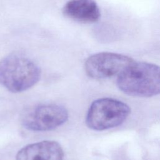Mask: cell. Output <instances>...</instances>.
<instances>
[{
    "label": "cell",
    "instance_id": "obj_1",
    "mask_svg": "<svg viewBox=\"0 0 160 160\" xmlns=\"http://www.w3.org/2000/svg\"><path fill=\"white\" fill-rule=\"evenodd\" d=\"M119 89L136 97H152L160 94V66L147 62H133L117 79Z\"/></svg>",
    "mask_w": 160,
    "mask_h": 160
},
{
    "label": "cell",
    "instance_id": "obj_2",
    "mask_svg": "<svg viewBox=\"0 0 160 160\" xmlns=\"http://www.w3.org/2000/svg\"><path fill=\"white\" fill-rule=\"evenodd\" d=\"M40 78L38 64L23 54L12 53L0 60V84L12 92L29 89Z\"/></svg>",
    "mask_w": 160,
    "mask_h": 160
},
{
    "label": "cell",
    "instance_id": "obj_3",
    "mask_svg": "<svg viewBox=\"0 0 160 160\" xmlns=\"http://www.w3.org/2000/svg\"><path fill=\"white\" fill-rule=\"evenodd\" d=\"M126 103L112 98H104L94 101L90 106L86 118L89 128L103 131L121 124L130 114Z\"/></svg>",
    "mask_w": 160,
    "mask_h": 160
},
{
    "label": "cell",
    "instance_id": "obj_4",
    "mask_svg": "<svg viewBox=\"0 0 160 160\" xmlns=\"http://www.w3.org/2000/svg\"><path fill=\"white\" fill-rule=\"evenodd\" d=\"M68 119V112L62 106L44 104L26 111L22 117V124L30 131H47L61 126Z\"/></svg>",
    "mask_w": 160,
    "mask_h": 160
},
{
    "label": "cell",
    "instance_id": "obj_5",
    "mask_svg": "<svg viewBox=\"0 0 160 160\" xmlns=\"http://www.w3.org/2000/svg\"><path fill=\"white\" fill-rule=\"evenodd\" d=\"M134 60L126 55L102 52L90 56L86 61V74L93 79H100L119 75Z\"/></svg>",
    "mask_w": 160,
    "mask_h": 160
},
{
    "label": "cell",
    "instance_id": "obj_6",
    "mask_svg": "<svg viewBox=\"0 0 160 160\" xmlns=\"http://www.w3.org/2000/svg\"><path fill=\"white\" fill-rule=\"evenodd\" d=\"M61 146L54 141H42L28 144L21 149L16 160H62Z\"/></svg>",
    "mask_w": 160,
    "mask_h": 160
},
{
    "label": "cell",
    "instance_id": "obj_7",
    "mask_svg": "<svg viewBox=\"0 0 160 160\" xmlns=\"http://www.w3.org/2000/svg\"><path fill=\"white\" fill-rule=\"evenodd\" d=\"M62 12L67 18L82 23H94L101 16L94 0H69L63 7Z\"/></svg>",
    "mask_w": 160,
    "mask_h": 160
}]
</instances>
